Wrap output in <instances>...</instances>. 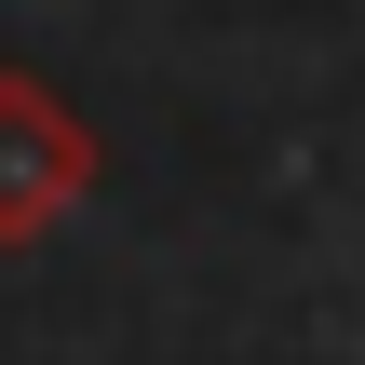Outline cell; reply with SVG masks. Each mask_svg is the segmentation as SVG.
<instances>
[{
    "mask_svg": "<svg viewBox=\"0 0 365 365\" xmlns=\"http://www.w3.org/2000/svg\"><path fill=\"white\" fill-rule=\"evenodd\" d=\"M95 176H108L95 122H81L41 68H0V257H27L41 230H68Z\"/></svg>",
    "mask_w": 365,
    "mask_h": 365,
    "instance_id": "obj_1",
    "label": "cell"
}]
</instances>
